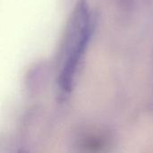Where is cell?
Returning <instances> with one entry per match:
<instances>
[{
    "mask_svg": "<svg viewBox=\"0 0 153 153\" xmlns=\"http://www.w3.org/2000/svg\"><path fill=\"white\" fill-rule=\"evenodd\" d=\"M93 30V22L85 4L76 9L70 23L65 41L61 68L58 77V88L62 98L70 93L89 45Z\"/></svg>",
    "mask_w": 153,
    "mask_h": 153,
    "instance_id": "obj_1",
    "label": "cell"
}]
</instances>
